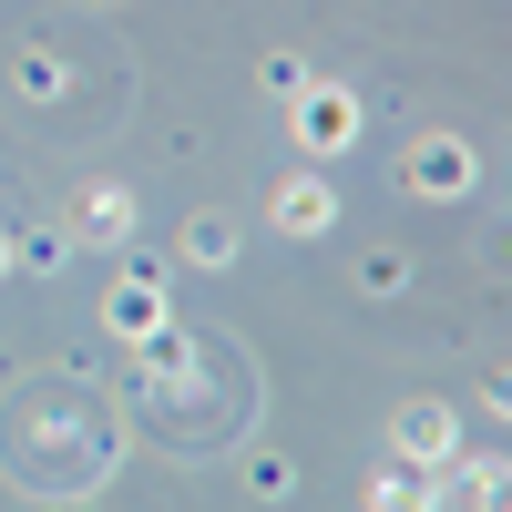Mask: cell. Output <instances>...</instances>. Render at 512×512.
Returning <instances> with one entry per match:
<instances>
[{"instance_id":"obj_5","label":"cell","mask_w":512,"mask_h":512,"mask_svg":"<svg viewBox=\"0 0 512 512\" xmlns=\"http://www.w3.org/2000/svg\"><path fill=\"white\" fill-rule=\"evenodd\" d=\"M461 492L472 512H512V461H461Z\"/></svg>"},{"instance_id":"obj_3","label":"cell","mask_w":512,"mask_h":512,"mask_svg":"<svg viewBox=\"0 0 512 512\" xmlns=\"http://www.w3.org/2000/svg\"><path fill=\"white\" fill-rule=\"evenodd\" d=\"M410 185L420 195H461V185H472V154H461V144H420L410 154Z\"/></svg>"},{"instance_id":"obj_1","label":"cell","mask_w":512,"mask_h":512,"mask_svg":"<svg viewBox=\"0 0 512 512\" xmlns=\"http://www.w3.org/2000/svg\"><path fill=\"white\" fill-rule=\"evenodd\" d=\"M451 451H461V420L431 410V400H410V410H400V461H431V472H441Z\"/></svg>"},{"instance_id":"obj_2","label":"cell","mask_w":512,"mask_h":512,"mask_svg":"<svg viewBox=\"0 0 512 512\" xmlns=\"http://www.w3.org/2000/svg\"><path fill=\"white\" fill-rule=\"evenodd\" d=\"M441 482L451 472H431V461H390V472L369 482V502L379 512H441Z\"/></svg>"},{"instance_id":"obj_4","label":"cell","mask_w":512,"mask_h":512,"mask_svg":"<svg viewBox=\"0 0 512 512\" xmlns=\"http://www.w3.org/2000/svg\"><path fill=\"white\" fill-rule=\"evenodd\" d=\"M123 226H134V195H123V185H93V195H82V236H113V246H123Z\"/></svg>"},{"instance_id":"obj_8","label":"cell","mask_w":512,"mask_h":512,"mask_svg":"<svg viewBox=\"0 0 512 512\" xmlns=\"http://www.w3.org/2000/svg\"><path fill=\"white\" fill-rule=\"evenodd\" d=\"M338 134H349V103H338V93L308 103V154H338Z\"/></svg>"},{"instance_id":"obj_6","label":"cell","mask_w":512,"mask_h":512,"mask_svg":"<svg viewBox=\"0 0 512 512\" xmlns=\"http://www.w3.org/2000/svg\"><path fill=\"white\" fill-rule=\"evenodd\" d=\"M277 216H287V236H318V226H328V195H318V185H287Z\"/></svg>"},{"instance_id":"obj_10","label":"cell","mask_w":512,"mask_h":512,"mask_svg":"<svg viewBox=\"0 0 512 512\" xmlns=\"http://www.w3.org/2000/svg\"><path fill=\"white\" fill-rule=\"evenodd\" d=\"M492 410H512V379H492Z\"/></svg>"},{"instance_id":"obj_7","label":"cell","mask_w":512,"mask_h":512,"mask_svg":"<svg viewBox=\"0 0 512 512\" xmlns=\"http://www.w3.org/2000/svg\"><path fill=\"white\" fill-rule=\"evenodd\" d=\"M113 318H123V338H154V328H164V297H154V287H123Z\"/></svg>"},{"instance_id":"obj_9","label":"cell","mask_w":512,"mask_h":512,"mask_svg":"<svg viewBox=\"0 0 512 512\" xmlns=\"http://www.w3.org/2000/svg\"><path fill=\"white\" fill-rule=\"evenodd\" d=\"M185 256H205V267H216V256H236V236H226L216 216H195V226H185Z\"/></svg>"}]
</instances>
